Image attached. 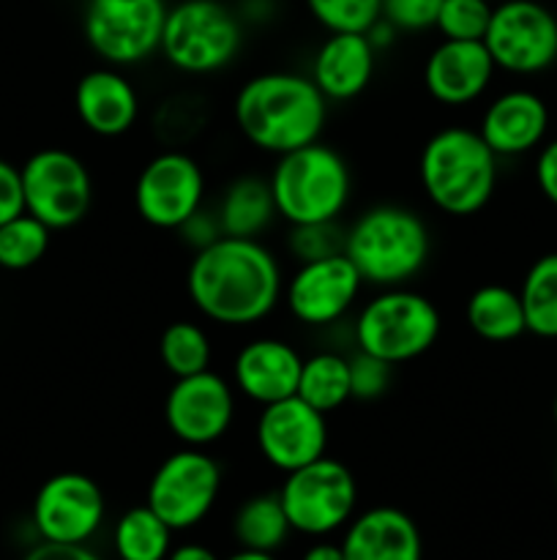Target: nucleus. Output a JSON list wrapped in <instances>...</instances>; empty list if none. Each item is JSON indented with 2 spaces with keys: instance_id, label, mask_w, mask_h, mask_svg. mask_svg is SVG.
Wrapping results in <instances>:
<instances>
[{
  "instance_id": "nucleus-36",
  "label": "nucleus",
  "mask_w": 557,
  "mask_h": 560,
  "mask_svg": "<svg viewBox=\"0 0 557 560\" xmlns=\"http://www.w3.org/2000/svg\"><path fill=\"white\" fill-rule=\"evenodd\" d=\"M442 0H382V20L399 33L431 31L440 14Z\"/></svg>"
},
{
  "instance_id": "nucleus-5",
  "label": "nucleus",
  "mask_w": 557,
  "mask_h": 560,
  "mask_svg": "<svg viewBox=\"0 0 557 560\" xmlns=\"http://www.w3.org/2000/svg\"><path fill=\"white\" fill-rule=\"evenodd\" d=\"M273 202L284 224L342 222L353 200V170L322 140L273 159L268 173Z\"/></svg>"
},
{
  "instance_id": "nucleus-11",
  "label": "nucleus",
  "mask_w": 557,
  "mask_h": 560,
  "mask_svg": "<svg viewBox=\"0 0 557 560\" xmlns=\"http://www.w3.org/2000/svg\"><path fill=\"white\" fill-rule=\"evenodd\" d=\"M497 71L535 77L557 63V14L541 0H500L484 33Z\"/></svg>"
},
{
  "instance_id": "nucleus-35",
  "label": "nucleus",
  "mask_w": 557,
  "mask_h": 560,
  "mask_svg": "<svg viewBox=\"0 0 557 560\" xmlns=\"http://www.w3.org/2000/svg\"><path fill=\"white\" fill-rule=\"evenodd\" d=\"M393 370L396 366H391L388 361L355 350L349 355V392H353V399H360V402L380 399L391 388Z\"/></svg>"
},
{
  "instance_id": "nucleus-25",
  "label": "nucleus",
  "mask_w": 557,
  "mask_h": 560,
  "mask_svg": "<svg viewBox=\"0 0 557 560\" xmlns=\"http://www.w3.org/2000/svg\"><path fill=\"white\" fill-rule=\"evenodd\" d=\"M464 323L475 337L491 345L513 342L528 334L519 290L497 282L481 284L470 293L464 304Z\"/></svg>"
},
{
  "instance_id": "nucleus-43",
  "label": "nucleus",
  "mask_w": 557,
  "mask_h": 560,
  "mask_svg": "<svg viewBox=\"0 0 557 560\" xmlns=\"http://www.w3.org/2000/svg\"><path fill=\"white\" fill-rule=\"evenodd\" d=\"M235 11L244 25L246 22H265L273 14V0H244Z\"/></svg>"
},
{
  "instance_id": "nucleus-1",
  "label": "nucleus",
  "mask_w": 557,
  "mask_h": 560,
  "mask_svg": "<svg viewBox=\"0 0 557 560\" xmlns=\"http://www.w3.org/2000/svg\"><path fill=\"white\" fill-rule=\"evenodd\" d=\"M186 293L200 317L213 326H260L282 304V260L262 238L222 235L216 244L191 255Z\"/></svg>"
},
{
  "instance_id": "nucleus-40",
  "label": "nucleus",
  "mask_w": 557,
  "mask_h": 560,
  "mask_svg": "<svg viewBox=\"0 0 557 560\" xmlns=\"http://www.w3.org/2000/svg\"><path fill=\"white\" fill-rule=\"evenodd\" d=\"M22 560H104L91 545H58V541H38L25 552Z\"/></svg>"
},
{
  "instance_id": "nucleus-17",
  "label": "nucleus",
  "mask_w": 557,
  "mask_h": 560,
  "mask_svg": "<svg viewBox=\"0 0 557 560\" xmlns=\"http://www.w3.org/2000/svg\"><path fill=\"white\" fill-rule=\"evenodd\" d=\"M328 416L293 394L262 405L254 419V446L278 474H293L328 454Z\"/></svg>"
},
{
  "instance_id": "nucleus-23",
  "label": "nucleus",
  "mask_w": 557,
  "mask_h": 560,
  "mask_svg": "<svg viewBox=\"0 0 557 560\" xmlns=\"http://www.w3.org/2000/svg\"><path fill=\"white\" fill-rule=\"evenodd\" d=\"M344 560H424V539L407 512L371 506L358 512L342 530Z\"/></svg>"
},
{
  "instance_id": "nucleus-28",
  "label": "nucleus",
  "mask_w": 557,
  "mask_h": 560,
  "mask_svg": "<svg viewBox=\"0 0 557 560\" xmlns=\"http://www.w3.org/2000/svg\"><path fill=\"white\" fill-rule=\"evenodd\" d=\"M175 530L147 503L129 509L112 528V550L118 560H167Z\"/></svg>"
},
{
  "instance_id": "nucleus-39",
  "label": "nucleus",
  "mask_w": 557,
  "mask_h": 560,
  "mask_svg": "<svg viewBox=\"0 0 557 560\" xmlns=\"http://www.w3.org/2000/svg\"><path fill=\"white\" fill-rule=\"evenodd\" d=\"M533 175L535 186H538V191L544 195V200L557 208V137L555 140H546L544 145L535 151Z\"/></svg>"
},
{
  "instance_id": "nucleus-8",
  "label": "nucleus",
  "mask_w": 557,
  "mask_h": 560,
  "mask_svg": "<svg viewBox=\"0 0 557 560\" xmlns=\"http://www.w3.org/2000/svg\"><path fill=\"white\" fill-rule=\"evenodd\" d=\"M276 492L293 534L306 539H328L358 514V481L353 470L328 454L284 474Z\"/></svg>"
},
{
  "instance_id": "nucleus-6",
  "label": "nucleus",
  "mask_w": 557,
  "mask_h": 560,
  "mask_svg": "<svg viewBox=\"0 0 557 560\" xmlns=\"http://www.w3.org/2000/svg\"><path fill=\"white\" fill-rule=\"evenodd\" d=\"M442 331V317L435 301L420 290L380 288L360 301L349 320V337L355 350L391 366L410 364L437 345Z\"/></svg>"
},
{
  "instance_id": "nucleus-9",
  "label": "nucleus",
  "mask_w": 557,
  "mask_h": 560,
  "mask_svg": "<svg viewBox=\"0 0 557 560\" xmlns=\"http://www.w3.org/2000/svg\"><path fill=\"white\" fill-rule=\"evenodd\" d=\"M167 0H87L82 33L104 66L131 69L162 49Z\"/></svg>"
},
{
  "instance_id": "nucleus-34",
  "label": "nucleus",
  "mask_w": 557,
  "mask_h": 560,
  "mask_svg": "<svg viewBox=\"0 0 557 560\" xmlns=\"http://www.w3.org/2000/svg\"><path fill=\"white\" fill-rule=\"evenodd\" d=\"M284 249L295 262L320 260L344 252V228L342 222H320V224H289Z\"/></svg>"
},
{
  "instance_id": "nucleus-27",
  "label": "nucleus",
  "mask_w": 557,
  "mask_h": 560,
  "mask_svg": "<svg viewBox=\"0 0 557 560\" xmlns=\"http://www.w3.org/2000/svg\"><path fill=\"white\" fill-rule=\"evenodd\" d=\"M295 394L325 416L342 410L353 399V392H349V355L331 348L306 355Z\"/></svg>"
},
{
  "instance_id": "nucleus-44",
  "label": "nucleus",
  "mask_w": 557,
  "mask_h": 560,
  "mask_svg": "<svg viewBox=\"0 0 557 560\" xmlns=\"http://www.w3.org/2000/svg\"><path fill=\"white\" fill-rule=\"evenodd\" d=\"M300 560H344L342 545L328 539H315V545H309V550L304 552Z\"/></svg>"
},
{
  "instance_id": "nucleus-13",
  "label": "nucleus",
  "mask_w": 557,
  "mask_h": 560,
  "mask_svg": "<svg viewBox=\"0 0 557 560\" xmlns=\"http://www.w3.org/2000/svg\"><path fill=\"white\" fill-rule=\"evenodd\" d=\"M25 211L49 230H71L91 213L93 178L87 164L66 148H42L20 167Z\"/></svg>"
},
{
  "instance_id": "nucleus-20",
  "label": "nucleus",
  "mask_w": 557,
  "mask_h": 560,
  "mask_svg": "<svg viewBox=\"0 0 557 560\" xmlns=\"http://www.w3.org/2000/svg\"><path fill=\"white\" fill-rule=\"evenodd\" d=\"M549 104L530 88H508L486 102L478 118V135L497 159L535 153L549 137Z\"/></svg>"
},
{
  "instance_id": "nucleus-7",
  "label": "nucleus",
  "mask_w": 557,
  "mask_h": 560,
  "mask_svg": "<svg viewBox=\"0 0 557 560\" xmlns=\"http://www.w3.org/2000/svg\"><path fill=\"white\" fill-rule=\"evenodd\" d=\"M244 47V22L222 0H178L169 5L162 55L186 77H211L229 69Z\"/></svg>"
},
{
  "instance_id": "nucleus-26",
  "label": "nucleus",
  "mask_w": 557,
  "mask_h": 560,
  "mask_svg": "<svg viewBox=\"0 0 557 560\" xmlns=\"http://www.w3.org/2000/svg\"><path fill=\"white\" fill-rule=\"evenodd\" d=\"M233 539L240 550L278 552L293 536L287 514H284L278 492H257L246 498L233 514Z\"/></svg>"
},
{
  "instance_id": "nucleus-18",
  "label": "nucleus",
  "mask_w": 557,
  "mask_h": 560,
  "mask_svg": "<svg viewBox=\"0 0 557 560\" xmlns=\"http://www.w3.org/2000/svg\"><path fill=\"white\" fill-rule=\"evenodd\" d=\"M497 66L484 42H457L442 38L424 60L426 93L431 102L448 109H462L481 102L495 82Z\"/></svg>"
},
{
  "instance_id": "nucleus-42",
  "label": "nucleus",
  "mask_w": 557,
  "mask_h": 560,
  "mask_svg": "<svg viewBox=\"0 0 557 560\" xmlns=\"http://www.w3.org/2000/svg\"><path fill=\"white\" fill-rule=\"evenodd\" d=\"M396 36H399L396 27H393L388 20H382V16L369 27V31H366V38H369L371 47H375L377 52H382L386 47H391V44L396 42Z\"/></svg>"
},
{
  "instance_id": "nucleus-29",
  "label": "nucleus",
  "mask_w": 557,
  "mask_h": 560,
  "mask_svg": "<svg viewBox=\"0 0 557 560\" xmlns=\"http://www.w3.org/2000/svg\"><path fill=\"white\" fill-rule=\"evenodd\" d=\"M528 334L557 339V252H546L524 271L519 284Z\"/></svg>"
},
{
  "instance_id": "nucleus-31",
  "label": "nucleus",
  "mask_w": 557,
  "mask_h": 560,
  "mask_svg": "<svg viewBox=\"0 0 557 560\" xmlns=\"http://www.w3.org/2000/svg\"><path fill=\"white\" fill-rule=\"evenodd\" d=\"M49 238H52V230L27 211L9 219L5 224H0V268L5 271L33 268L47 255Z\"/></svg>"
},
{
  "instance_id": "nucleus-45",
  "label": "nucleus",
  "mask_w": 557,
  "mask_h": 560,
  "mask_svg": "<svg viewBox=\"0 0 557 560\" xmlns=\"http://www.w3.org/2000/svg\"><path fill=\"white\" fill-rule=\"evenodd\" d=\"M222 560H278L276 552H257V550H235L233 556L222 558Z\"/></svg>"
},
{
  "instance_id": "nucleus-10",
  "label": "nucleus",
  "mask_w": 557,
  "mask_h": 560,
  "mask_svg": "<svg viewBox=\"0 0 557 560\" xmlns=\"http://www.w3.org/2000/svg\"><path fill=\"white\" fill-rule=\"evenodd\" d=\"M222 465L208 448L180 446L153 470L145 503L175 534H180L211 517L222 495Z\"/></svg>"
},
{
  "instance_id": "nucleus-38",
  "label": "nucleus",
  "mask_w": 557,
  "mask_h": 560,
  "mask_svg": "<svg viewBox=\"0 0 557 560\" xmlns=\"http://www.w3.org/2000/svg\"><path fill=\"white\" fill-rule=\"evenodd\" d=\"M25 213V191H22V173L11 162L0 159V224Z\"/></svg>"
},
{
  "instance_id": "nucleus-3",
  "label": "nucleus",
  "mask_w": 557,
  "mask_h": 560,
  "mask_svg": "<svg viewBox=\"0 0 557 560\" xmlns=\"http://www.w3.org/2000/svg\"><path fill=\"white\" fill-rule=\"evenodd\" d=\"M500 180V159L478 129L448 124L418 153V186L431 208L453 219H470L491 202Z\"/></svg>"
},
{
  "instance_id": "nucleus-33",
  "label": "nucleus",
  "mask_w": 557,
  "mask_h": 560,
  "mask_svg": "<svg viewBox=\"0 0 557 560\" xmlns=\"http://www.w3.org/2000/svg\"><path fill=\"white\" fill-rule=\"evenodd\" d=\"M491 20L489 0H442L435 31L457 42H484Z\"/></svg>"
},
{
  "instance_id": "nucleus-22",
  "label": "nucleus",
  "mask_w": 557,
  "mask_h": 560,
  "mask_svg": "<svg viewBox=\"0 0 557 560\" xmlns=\"http://www.w3.org/2000/svg\"><path fill=\"white\" fill-rule=\"evenodd\" d=\"M375 69L377 49L366 33H328L311 55L309 77L328 104H344L371 85Z\"/></svg>"
},
{
  "instance_id": "nucleus-21",
  "label": "nucleus",
  "mask_w": 557,
  "mask_h": 560,
  "mask_svg": "<svg viewBox=\"0 0 557 560\" xmlns=\"http://www.w3.org/2000/svg\"><path fill=\"white\" fill-rule=\"evenodd\" d=\"M74 109L91 135L118 140L140 120V93L123 69L102 66L80 77L74 88Z\"/></svg>"
},
{
  "instance_id": "nucleus-14",
  "label": "nucleus",
  "mask_w": 557,
  "mask_h": 560,
  "mask_svg": "<svg viewBox=\"0 0 557 560\" xmlns=\"http://www.w3.org/2000/svg\"><path fill=\"white\" fill-rule=\"evenodd\" d=\"M208 178L183 148H164L147 159L134 180V211L147 228L175 230L205 208Z\"/></svg>"
},
{
  "instance_id": "nucleus-4",
  "label": "nucleus",
  "mask_w": 557,
  "mask_h": 560,
  "mask_svg": "<svg viewBox=\"0 0 557 560\" xmlns=\"http://www.w3.org/2000/svg\"><path fill=\"white\" fill-rule=\"evenodd\" d=\"M344 255L358 268L366 288H402L429 266L431 230L413 208L380 202L344 228Z\"/></svg>"
},
{
  "instance_id": "nucleus-15",
  "label": "nucleus",
  "mask_w": 557,
  "mask_h": 560,
  "mask_svg": "<svg viewBox=\"0 0 557 560\" xmlns=\"http://www.w3.org/2000/svg\"><path fill=\"white\" fill-rule=\"evenodd\" d=\"M238 416V392L218 372L175 377L164 397V424L180 446L211 448L229 435Z\"/></svg>"
},
{
  "instance_id": "nucleus-2",
  "label": "nucleus",
  "mask_w": 557,
  "mask_h": 560,
  "mask_svg": "<svg viewBox=\"0 0 557 560\" xmlns=\"http://www.w3.org/2000/svg\"><path fill=\"white\" fill-rule=\"evenodd\" d=\"M328 98L300 71H260L235 91L233 120L238 135L268 156L322 140Z\"/></svg>"
},
{
  "instance_id": "nucleus-12",
  "label": "nucleus",
  "mask_w": 557,
  "mask_h": 560,
  "mask_svg": "<svg viewBox=\"0 0 557 560\" xmlns=\"http://www.w3.org/2000/svg\"><path fill=\"white\" fill-rule=\"evenodd\" d=\"M364 288L358 268L339 252L320 260L295 262L293 273L284 277L282 304L298 326L322 331L355 315Z\"/></svg>"
},
{
  "instance_id": "nucleus-46",
  "label": "nucleus",
  "mask_w": 557,
  "mask_h": 560,
  "mask_svg": "<svg viewBox=\"0 0 557 560\" xmlns=\"http://www.w3.org/2000/svg\"><path fill=\"white\" fill-rule=\"evenodd\" d=\"M552 419H555V427H557V394H555V402H552Z\"/></svg>"
},
{
  "instance_id": "nucleus-24",
  "label": "nucleus",
  "mask_w": 557,
  "mask_h": 560,
  "mask_svg": "<svg viewBox=\"0 0 557 560\" xmlns=\"http://www.w3.org/2000/svg\"><path fill=\"white\" fill-rule=\"evenodd\" d=\"M213 213L218 219L222 235L233 238H262L278 222L268 175L244 173L235 175L218 195Z\"/></svg>"
},
{
  "instance_id": "nucleus-41",
  "label": "nucleus",
  "mask_w": 557,
  "mask_h": 560,
  "mask_svg": "<svg viewBox=\"0 0 557 560\" xmlns=\"http://www.w3.org/2000/svg\"><path fill=\"white\" fill-rule=\"evenodd\" d=\"M167 560H222L216 556V550L202 541H183V545H173Z\"/></svg>"
},
{
  "instance_id": "nucleus-32",
  "label": "nucleus",
  "mask_w": 557,
  "mask_h": 560,
  "mask_svg": "<svg viewBox=\"0 0 557 560\" xmlns=\"http://www.w3.org/2000/svg\"><path fill=\"white\" fill-rule=\"evenodd\" d=\"M311 20L328 33H366L382 16V0H304Z\"/></svg>"
},
{
  "instance_id": "nucleus-16",
  "label": "nucleus",
  "mask_w": 557,
  "mask_h": 560,
  "mask_svg": "<svg viewBox=\"0 0 557 560\" xmlns=\"http://www.w3.org/2000/svg\"><path fill=\"white\" fill-rule=\"evenodd\" d=\"M31 520L42 541L91 545L107 520V498L91 476L66 470L38 487Z\"/></svg>"
},
{
  "instance_id": "nucleus-30",
  "label": "nucleus",
  "mask_w": 557,
  "mask_h": 560,
  "mask_svg": "<svg viewBox=\"0 0 557 560\" xmlns=\"http://www.w3.org/2000/svg\"><path fill=\"white\" fill-rule=\"evenodd\" d=\"M158 359L173 377L200 375L213 364L211 334L194 320H173L158 337Z\"/></svg>"
},
{
  "instance_id": "nucleus-19",
  "label": "nucleus",
  "mask_w": 557,
  "mask_h": 560,
  "mask_svg": "<svg viewBox=\"0 0 557 560\" xmlns=\"http://www.w3.org/2000/svg\"><path fill=\"white\" fill-rule=\"evenodd\" d=\"M304 355L282 337H251L235 350L229 383L246 402L271 405L298 392Z\"/></svg>"
},
{
  "instance_id": "nucleus-37",
  "label": "nucleus",
  "mask_w": 557,
  "mask_h": 560,
  "mask_svg": "<svg viewBox=\"0 0 557 560\" xmlns=\"http://www.w3.org/2000/svg\"><path fill=\"white\" fill-rule=\"evenodd\" d=\"M175 233H178L180 244L189 246L191 255L200 249H208V246L216 244V241L222 238V228H218L216 213H213V208H208V206L200 208L194 217L186 219V222L180 224Z\"/></svg>"
}]
</instances>
